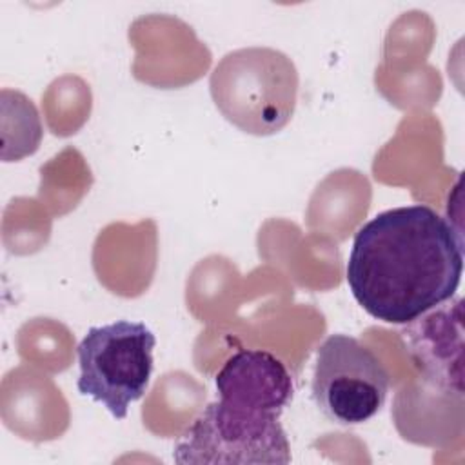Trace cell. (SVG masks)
<instances>
[{"mask_svg":"<svg viewBox=\"0 0 465 465\" xmlns=\"http://www.w3.org/2000/svg\"><path fill=\"white\" fill-rule=\"evenodd\" d=\"M294 62L272 47H242L213 69L209 91L227 122L247 134L269 136L292 118L298 100Z\"/></svg>","mask_w":465,"mask_h":465,"instance_id":"7a4b0ae2","label":"cell"},{"mask_svg":"<svg viewBox=\"0 0 465 465\" xmlns=\"http://www.w3.org/2000/svg\"><path fill=\"white\" fill-rule=\"evenodd\" d=\"M154 332L143 322L118 320L89 327L76 349L82 396L102 403L113 418L124 420L140 400L153 374Z\"/></svg>","mask_w":465,"mask_h":465,"instance_id":"277c9868","label":"cell"},{"mask_svg":"<svg viewBox=\"0 0 465 465\" xmlns=\"http://www.w3.org/2000/svg\"><path fill=\"white\" fill-rule=\"evenodd\" d=\"M173 458L180 465H285L291 461V445L278 414L218 398L198 414Z\"/></svg>","mask_w":465,"mask_h":465,"instance_id":"3957f363","label":"cell"},{"mask_svg":"<svg viewBox=\"0 0 465 465\" xmlns=\"http://www.w3.org/2000/svg\"><path fill=\"white\" fill-rule=\"evenodd\" d=\"M391 376L380 358L349 334H331L316 351L312 400L334 423L360 425L385 403Z\"/></svg>","mask_w":465,"mask_h":465,"instance_id":"5b68a950","label":"cell"},{"mask_svg":"<svg viewBox=\"0 0 465 465\" xmlns=\"http://www.w3.org/2000/svg\"><path fill=\"white\" fill-rule=\"evenodd\" d=\"M218 398L282 414L294 394L285 363L269 351L238 349L214 378Z\"/></svg>","mask_w":465,"mask_h":465,"instance_id":"8992f818","label":"cell"},{"mask_svg":"<svg viewBox=\"0 0 465 465\" xmlns=\"http://www.w3.org/2000/svg\"><path fill=\"white\" fill-rule=\"evenodd\" d=\"M463 274L458 231L423 203L392 207L354 234L345 278L372 318L407 325L450 300Z\"/></svg>","mask_w":465,"mask_h":465,"instance_id":"6da1fadb","label":"cell"}]
</instances>
